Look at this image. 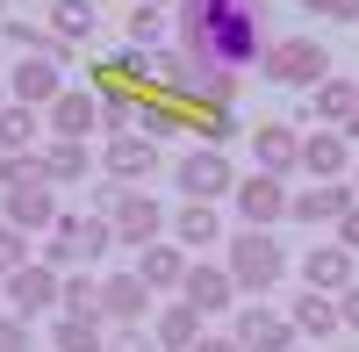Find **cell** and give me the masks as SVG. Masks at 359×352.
I'll return each instance as SVG.
<instances>
[{"label":"cell","instance_id":"cell-1","mask_svg":"<svg viewBox=\"0 0 359 352\" xmlns=\"http://www.w3.org/2000/svg\"><path fill=\"white\" fill-rule=\"evenodd\" d=\"M223 273L237 280V295H273L280 273H287V245L273 238V230H237L230 238V259Z\"/></svg>","mask_w":359,"mask_h":352},{"label":"cell","instance_id":"cell-2","mask_svg":"<svg viewBox=\"0 0 359 352\" xmlns=\"http://www.w3.org/2000/svg\"><path fill=\"white\" fill-rule=\"evenodd\" d=\"M65 43L57 36H43V50H29L22 65L8 72V101H22V108H50L57 94H65Z\"/></svg>","mask_w":359,"mask_h":352},{"label":"cell","instance_id":"cell-3","mask_svg":"<svg viewBox=\"0 0 359 352\" xmlns=\"http://www.w3.org/2000/svg\"><path fill=\"white\" fill-rule=\"evenodd\" d=\"M266 72H273L280 86H316L323 72H331V50H323L316 36H273L266 43Z\"/></svg>","mask_w":359,"mask_h":352},{"label":"cell","instance_id":"cell-4","mask_svg":"<svg viewBox=\"0 0 359 352\" xmlns=\"http://www.w3.org/2000/svg\"><path fill=\"white\" fill-rule=\"evenodd\" d=\"M287 180H273V172H252V180H237L230 187V201H237V223L245 230H273V223H287Z\"/></svg>","mask_w":359,"mask_h":352},{"label":"cell","instance_id":"cell-5","mask_svg":"<svg viewBox=\"0 0 359 352\" xmlns=\"http://www.w3.org/2000/svg\"><path fill=\"white\" fill-rule=\"evenodd\" d=\"M0 287H8V316H22V324H36V316H57V273L43 266V259L15 266Z\"/></svg>","mask_w":359,"mask_h":352},{"label":"cell","instance_id":"cell-6","mask_svg":"<svg viewBox=\"0 0 359 352\" xmlns=\"http://www.w3.org/2000/svg\"><path fill=\"white\" fill-rule=\"evenodd\" d=\"M230 338L245 345V352H294V345H302L294 324H287V309H273V302H245L237 324H230Z\"/></svg>","mask_w":359,"mask_h":352},{"label":"cell","instance_id":"cell-7","mask_svg":"<svg viewBox=\"0 0 359 352\" xmlns=\"http://www.w3.org/2000/svg\"><path fill=\"white\" fill-rule=\"evenodd\" d=\"M172 180H180L187 201H223V194L237 187V172H230V158L216 151V144H201V151H187V158L172 165Z\"/></svg>","mask_w":359,"mask_h":352},{"label":"cell","instance_id":"cell-8","mask_svg":"<svg viewBox=\"0 0 359 352\" xmlns=\"http://www.w3.org/2000/svg\"><path fill=\"white\" fill-rule=\"evenodd\" d=\"M180 302H187V309L201 316V324H208V316H230V309L245 302V295H237V280H230L223 266L194 259V266H187V280H180Z\"/></svg>","mask_w":359,"mask_h":352},{"label":"cell","instance_id":"cell-9","mask_svg":"<svg viewBox=\"0 0 359 352\" xmlns=\"http://www.w3.org/2000/svg\"><path fill=\"white\" fill-rule=\"evenodd\" d=\"M108 230H115V245H158V230H165V209L144 187H123V201H115V216H108Z\"/></svg>","mask_w":359,"mask_h":352},{"label":"cell","instance_id":"cell-10","mask_svg":"<svg viewBox=\"0 0 359 352\" xmlns=\"http://www.w3.org/2000/svg\"><path fill=\"white\" fill-rule=\"evenodd\" d=\"M187 266H194V259L180 252L172 238H158V245H144V252H137V266H130V273H137L144 287H151V302H158V295H180V280H187Z\"/></svg>","mask_w":359,"mask_h":352},{"label":"cell","instance_id":"cell-11","mask_svg":"<svg viewBox=\"0 0 359 352\" xmlns=\"http://www.w3.org/2000/svg\"><path fill=\"white\" fill-rule=\"evenodd\" d=\"M302 180H352V137L345 130H309L302 137Z\"/></svg>","mask_w":359,"mask_h":352},{"label":"cell","instance_id":"cell-12","mask_svg":"<svg viewBox=\"0 0 359 352\" xmlns=\"http://www.w3.org/2000/svg\"><path fill=\"white\" fill-rule=\"evenodd\" d=\"M94 316H101L108 331H115V324H144V316H151V287H144L137 273H108V280H101V309H94Z\"/></svg>","mask_w":359,"mask_h":352},{"label":"cell","instance_id":"cell-13","mask_svg":"<svg viewBox=\"0 0 359 352\" xmlns=\"http://www.w3.org/2000/svg\"><path fill=\"white\" fill-rule=\"evenodd\" d=\"M352 201H359V194H352L345 180H309V187L287 194V216H294V223H338Z\"/></svg>","mask_w":359,"mask_h":352},{"label":"cell","instance_id":"cell-14","mask_svg":"<svg viewBox=\"0 0 359 352\" xmlns=\"http://www.w3.org/2000/svg\"><path fill=\"white\" fill-rule=\"evenodd\" d=\"M216 238H223V201H180V209H172V245L187 259L208 252Z\"/></svg>","mask_w":359,"mask_h":352},{"label":"cell","instance_id":"cell-15","mask_svg":"<svg viewBox=\"0 0 359 352\" xmlns=\"http://www.w3.org/2000/svg\"><path fill=\"white\" fill-rule=\"evenodd\" d=\"M101 172H108V180H123V187H137L144 172H158V144H151V137H123V130H115V137H108V151H101Z\"/></svg>","mask_w":359,"mask_h":352},{"label":"cell","instance_id":"cell-16","mask_svg":"<svg viewBox=\"0 0 359 352\" xmlns=\"http://www.w3.org/2000/svg\"><path fill=\"white\" fill-rule=\"evenodd\" d=\"M57 216H65V209H57L50 180H36V187H15V194H8V216H0V223H15L22 238H43V230H50Z\"/></svg>","mask_w":359,"mask_h":352},{"label":"cell","instance_id":"cell-17","mask_svg":"<svg viewBox=\"0 0 359 352\" xmlns=\"http://www.w3.org/2000/svg\"><path fill=\"white\" fill-rule=\"evenodd\" d=\"M252 151H259V172L287 180V172H302V130H294V123H266L252 137Z\"/></svg>","mask_w":359,"mask_h":352},{"label":"cell","instance_id":"cell-18","mask_svg":"<svg viewBox=\"0 0 359 352\" xmlns=\"http://www.w3.org/2000/svg\"><path fill=\"white\" fill-rule=\"evenodd\" d=\"M94 130H101V94L72 86V94H57V101H50V137H72V144H86Z\"/></svg>","mask_w":359,"mask_h":352},{"label":"cell","instance_id":"cell-19","mask_svg":"<svg viewBox=\"0 0 359 352\" xmlns=\"http://www.w3.org/2000/svg\"><path fill=\"white\" fill-rule=\"evenodd\" d=\"M302 280L316 287V295H345V287H352V252L331 245V238L309 245V252H302Z\"/></svg>","mask_w":359,"mask_h":352},{"label":"cell","instance_id":"cell-20","mask_svg":"<svg viewBox=\"0 0 359 352\" xmlns=\"http://www.w3.org/2000/svg\"><path fill=\"white\" fill-rule=\"evenodd\" d=\"M201 331H208L201 316L180 302V295H165V302H158V324H151V345H158V352H194Z\"/></svg>","mask_w":359,"mask_h":352},{"label":"cell","instance_id":"cell-21","mask_svg":"<svg viewBox=\"0 0 359 352\" xmlns=\"http://www.w3.org/2000/svg\"><path fill=\"white\" fill-rule=\"evenodd\" d=\"M36 165H43V180L57 187V180H86V172H94V151L72 144V137H50V144H36Z\"/></svg>","mask_w":359,"mask_h":352},{"label":"cell","instance_id":"cell-22","mask_svg":"<svg viewBox=\"0 0 359 352\" xmlns=\"http://www.w3.org/2000/svg\"><path fill=\"white\" fill-rule=\"evenodd\" d=\"M352 101H359V79H338V72H323V79L309 86V123H338V130H345Z\"/></svg>","mask_w":359,"mask_h":352},{"label":"cell","instance_id":"cell-23","mask_svg":"<svg viewBox=\"0 0 359 352\" xmlns=\"http://www.w3.org/2000/svg\"><path fill=\"white\" fill-rule=\"evenodd\" d=\"M79 238H86V216H57V223L43 230V266H50V273L86 266V259H79Z\"/></svg>","mask_w":359,"mask_h":352},{"label":"cell","instance_id":"cell-24","mask_svg":"<svg viewBox=\"0 0 359 352\" xmlns=\"http://www.w3.org/2000/svg\"><path fill=\"white\" fill-rule=\"evenodd\" d=\"M287 324H294V338H331L338 331V295H294L287 302Z\"/></svg>","mask_w":359,"mask_h":352},{"label":"cell","instance_id":"cell-25","mask_svg":"<svg viewBox=\"0 0 359 352\" xmlns=\"http://www.w3.org/2000/svg\"><path fill=\"white\" fill-rule=\"evenodd\" d=\"M43 36H57V43H86L94 36V0H50V15H43Z\"/></svg>","mask_w":359,"mask_h":352},{"label":"cell","instance_id":"cell-26","mask_svg":"<svg viewBox=\"0 0 359 352\" xmlns=\"http://www.w3.org/2000/svg\"><path fill=\"white\" fill-rule=\"evenodd\" d=\"M94 309H101V273H86V266L57 273V316H94Z\"/></svg>","mask_w":359,"mask_h":352},{"label":"cell","instance_id":"cell-27","mask_svg":"<svg viewBox=\"0 0 359 352\" xmlns=\"http://www.w3.org/2000/svg\"><path fill=\"white\" fill-rule=\"evenodd\" d=\"M50 345L57 352H101L108 324H101V316H50Z\"/></svg>","mask_w":359,"mask_h":352},{"label":"cell","instance_id":"cell-28","mask_svg":"<svg viewBox=\"0 0 359 352\" xmlns=\"http://www.w3.org/2000/svg\"><path fill=\"white\" fill-rule=\"evenodd\" d=\"M36 123H43L36 108L8 101V108H0V151H36Z\"/></svg>","mask_w":359,"mask_h":352},{"label":"cell","instance_id":"cell-29","mask_svg":"<svg viewBox=\"0 0 359 352\" xmlns=\"http://www.w3.org/2000/svg\"><path fill=\"white\" fill-rule=\"evenodd\" d=\"M165 29H172V15H165V8H130V50L165 43Z\"/></svg>","mask_w":359,"mask_h":352},{"label":"cell","instance_id":"cell-30","mask_svg":"<svg viewBox=\"0 0 359 352\" xmlns=\"http://www.w3.org/2000/svg\"><path fill=\"white\" fill-rule=\"evenodd\" d=\"M36 180H43L36 151H0V194H15V187H36Z\"/></svg>","mask_w":359,"mask_h":352},{"label":"cell","instance_id":"cell-31","mask_svg":"<svg viewBox=\"0 0 359 352\" xmlns=\"http://www.w3.org/2000/svg\"><path fill=\"white\" fill-rule=\"evenodd\" d=\"M194 130H201V137L223 151V144L237 137V115H230V108H216V101H194Z\"/></svg>","mask_w":359,"mask_h":352},{"label":"cell","instance_id":"cell-32","mask_svg":"<svg viewBox=\"0 0 359 352\" xmlns=\"http://www.w3.org/2000/svg\"><path fill=\"white\" fill-rule=\"evenodd\" d=\"M29 259H36V245H29L15 223H0V280H8L15 266H29Z\"/></svg>","mask_w":359,"mask_h":352},{"label":"cell","instance_id":"cell-33","mask_svg":"<svg viewBox=\"0 0 359 352\" xmlns=\"http://www.w3.org/2000/svg\"><path fill=\"white\" fill-rule=\"evenodd\" d=\"M0 50H22V57H29V50H43V29H36V22H22V15H15V22H0Z\"/></svg>","mask_w":359,"mask_h":352},{"label":"cell","instance_id":"cell-34","mask_svg":"<svg viewBox=\"0 0 359 352\" xmlns=\"http://www.w3.org/2000/svg\"><path fill=\"white\" fill-rule=\"evenodd\" d=\"M108 252H115V230H108L101 216H86V238H79V259H86V266H101Z\"/></svg>","mask_w":359,"mask_h":352},{"label":"cell","instance_id":"cell-35","mask_svg":"<svg viewBox=\"0 0 359 352\" xmlns=\"http://www.w3.org/2000/svg\"><path fill=\"white\" fill-rule=\"evenodd\" d=\"M101 352H158V345H151V331H144V324H115Z\"/></svg>","mask_w":359,"mask_h":352},{"label":"cell","instance_id":"cell-36","mask_svg":"<svg viewBox=\"0 0 359 352\" xmlns=\"http://www.w3.org/2000/svg\"><path fill=\"white\" fill-rule=\"evenodd\" d=\"M0 352H36V345H29V324H22V316H0Z\"/></svg>","mask_w":359,"mask_h":352},{"label":"cell","instance_id":"cell-37","mask_svg":"<svg viewBox=\"0 0 359 352\" xmlns=\"http://www.w3.org/2000/svg\"><path fill=\"white\" fill-rule=\"evenodd\" d=\"M309 15H331V22H359V0H302Z\"/></svg>","mask_w":359,"mask_h":352},{"label":"cell","instance_id":"cell-38","mask_svg":"<svg viewBox=\"0 0 359 352\" xmlns=\"http://www.w3.org/2000/svg\"><path fill=\"white\" fill-rule=\"evenodd\" d=\"M338 324H345V331H359V280L338 295Z\"/></svg>","mask_w":359,"mask_h":352},{"label":"cell","instance_id":"cell-39","mask_svg":"<svg viewBox=\"0 0 359 352\" xmlns=\"http://www.w3.org/2000/svg\"><path fill=\"white\" fill-rule=\"evenodd\" d=\"M338 245H345V252H359V201L338 216Z\"/></svg>","mask_w":359,"mask_h":352},{"label":"cell","instance_id":"cell-40","mask_svg":"<svg viewBox=\"0 0 359 352\" xmlns=\"http://www.w3.org/2000/svg\"><path fill=\"white\" fill-rule=\"evenodd\" d=\"M194 352H245V345H237L230 331H201V345H194Z\"/></svg>","mask_w":359,"mask_h":352},{"label":"cell","instance_id":"cell-41","mask_svg":"<svg viewBox=\"0 0 359 352\" xmlns=\"http://www.w3.org/2000/svg\"><path fill=\"white\" fill-rule=\"evenodd\" d=\"M345 137H359V101H352V115H345Z\"/></svg>","mask_w":359,"mask_h":352},{"label":"cell","instance_id":"cell-42","mask_svg":"<svg viewBox=\"0 0 359 352\" xmlns=\"http://www.w3.org/2000/svg\"><path fill=\"white\" fill-rule=\"evenodd\" d=\"M137 8H165V15H172V8H180V0H137Z\"/></svg>","mask_w":359,"mask_h":352},{"label":"cell","instance_id":"cell-43","mask_svg":"<svg viewBox=\"0 0 359 352\" xmlns=\"http://www.w3.org/2000/svg\"><path fill=\"white\" fill-rule=\"evenodd\" d=\"M0 108H8V79H0Z\"/></svg>","mask_w":359,"mask_h":352},{"label":"cell","instance_id":"cell-44","mask_svg":"<svg viewBox=\"0 0 359 352\" xmlns=\"http://www.w3.org/2000/svg\"><path fill=\"white\" fill-rule=\"evenodd\" d=\"M352 180H359V165H352ZM352 194H359V187H352Z\"/></svg>","mask_w":359,"mask_h":352},{"label":"cell","instance_id":"cell-45","mask_svg":"<svg viewBox=\"0 0 359 352\" xmlns=\"http://www.w3.org/2000/svg\"><path fill=\"white\" fill-rule=\"evenodd\" d=\"M0 15H8V0H0Z\"/></svg>","mask_w":359,"mask_h":352},{"label":"cell","instance_id":"cell-46","mask_svg":"<svg viewBox=\"0 0 359 352\" xmlns=\"http://www.w3.org/2000/svg\"><path fill=\"white\" fill-rule=\"evenodd\" d=\"M294 352H302V345H294Z\"/></svg>","mask_w":359,"mask_h":352}]
</instances>
